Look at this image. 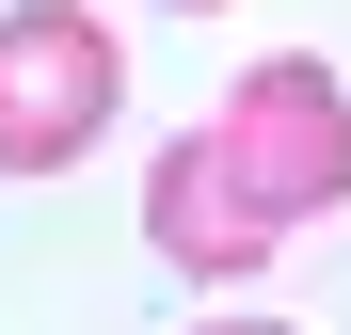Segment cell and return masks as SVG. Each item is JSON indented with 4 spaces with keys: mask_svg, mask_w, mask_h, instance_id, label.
Masks as SVG:
<instances>
[{
    "mask_svg": "<svg viewBox=\"0 0 351 335\" xmlns=\"http://www.w3.org/2000/svg\"><path fill=\"white\" fill-rule=\"evenodd\" d=\"M351 208V80L319 64V48H271V64L223 80L208 128H176L144 160V240L176 271H271L287 223H335Z\"/></svg>",
    "mask_w": 351,
    "mask_h": 335,
    "instance_id": "1",
    "label": "cell"
},
{
    "mask_svg": "<svg viewBox=\"0 0 351 335\" xmlns=\"http://www.w3.org/2000/svg\"><path fill=\"white\" fill-rule=\"evenodd\" d=\"M112 96H128V48L80 16V0H0V176L96 160Z\"/></svg>",
    "mask_w": 351,
    "mask_h": 335,
    "instance_id": "2",
    "label": "cell"
},
{
    "mask_svg": "<svg viewBox=\"0 0 351 335\" xmlns=\"http://www.w3.org/2000/svg\"><path fill=\"white\" fill-rule=\"evenodd\" d=\"M208 335H271V319H208Z\"/></svg>",
    "mask_w": 351,
    "mask_h": 335,
    "instance_id": "3",
    "label": "cell"
},
{
    "mask_svg": "<svg viewBox=\"0 0 351 335\" xmlns=\"http://www.w3.org/2000/svg\"><path fill=\"white\" fill-rule=\"evenodd\" d=\"M176 16H223V0H176Z\"/></svg>",
    "mask_w": 351,
    "mask_h": 335,
    "instance_id": "4",
    "label": "cell"
}]
</instances>
